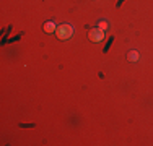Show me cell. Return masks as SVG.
I'll use <instances>...</instances> for the list:
<instances>
[{"instance_id":"277c9868","label":"cell","mask_w":153,"mask_h":146,"mask_svg":"<svg viewBox=\"0 0 153 146\" xmlns=\"http://www.w3.org/2000/svg\"><path fill=\"white\" fill-rule=\"evenodd\" d=\"M138 58H140V54H138L137 50H129V52H127V60L129 62H137Z\"/></svg>"},{"instance_id":"3957f363","label":"cell","mask_w":153,"mask_h":146,"mask_svg":"<svg viewBox=\"0 0 153 146\" xmlns=\"http://www.w3.org/2000/svg\"><path fill=\"white\" fill-rule=\"evenodd\" d=\"M42 29H44V32H49V34H51V32H54L57 29V26H56L54 21H47V23H44V28H42Z\"/></svg>"},{"instance_id":"5b68a950","label":"cell","mask_w":153,"mask_h":146,"mask_svg":"<svg viewBox=\"0 0 153 146\" xmlns=\"http://www.w3.org/2000/svg\"><path fill=\"white\" fill-rule=\"evenodd\" d=\"M98 26H100V29H103V31H106V29L109 28V24H108V21H98Z\"/></svg>"},{"instance_id":"6da1fadb","label":"cell","mask_w":153,"mask_h":146,"mask_svg":"<svg viewBox=\"0 0 153 146\" xmlns=\"http://www.w3.org/2000/svg\"><path fill=\"white\" fill-rule=\"evenodd\" d=\"M56 34H57V39L67 41V39H70L72 34H74V28H72L70 24H60V26H57V29H56Z\"/></svg>"},{"instance_id":"7a4b0ae2","label":"cell","mask_w":153,"mask_h":146,"mask_svg":"<svg viewBox=\"0 0 153 146\" xmlns=\"http://www.w3.org/2000/svg\"><path fill=\"white\" fill-rule=\"evenodd\" d=\"M88 39L91 42H101L104 39V31L100 28H94V29H90L88 31Z\"/></svg>"}]
</instances>
